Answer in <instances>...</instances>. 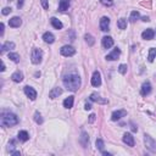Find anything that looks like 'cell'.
<instances>
[{
  "label": "cell",
  "mask_w": 156,
  "mask_h": 156,
  "mask_svg": "<svg viewBox=\"0 0 156 156\" xmlns=\"http://www.w3.org/2000/svg\"><path fill=\"white\" fill-rule=\"evenodd\" d=\"M23 1H25V0H18V3H17V7L18 9H21L22 6H23Z\"/></svg>",
  "instance_id": "obj_38"
},
{
  "label": "cell",
  "mask_w": 156,
  "mask_h": 156,
  "mask_svg": "<svg viewBox=\"0 0 156 156\" xmlns=\"http://www.w3.org/2000/svg\"><path fill=\"white\" fill-rule=\"evenodd\" d=\"M100 3L105 6H112V4H113L112 0H100Z\"/></svg>",
  "instance_id": "obj_34"
},
{
  "label": "cell",
  "mask_w": 156,
  "mask_h": 156,
  "mask_svg": "<svg viewBox=\"0 0 156 156\" xmlns=\"http://www.w3.org/2000/svg\"><path fill=\"white\" fill-rule=\"evenodd\" d=\"M62 82L63 85L71 91H77L78 88L81 87V77L77 73H70V75L65 76Z\"/></svg>",
  "instance_id": "obj_1"
},
{
  "label": "cell",
  "mask_w": 156,
  "mask_h": 156,
  "mask_svg": "<svg viewBox=\"0 0 156 156\" xmlns=\"http://www.w3.org/2000/svg\"><path fill=\"white\" fill-rule=\"evenodd\" d=\"M79 143L82 144V146L83 148H87V145H88L89 143V138H88V134H87V132H82V134H81V138H79Z\"/></svg>",
  "instance_id": "obj_19"
},
{
  "label": "cell",
  "mask_w": 156,
  "mask_h": 156,
  "mask_svg": "<svg viewBox=\"0 0 156 156\" xmlns=\"http://www.w3.org/2000/svg\"><path fill=\"white\" fill-rule=\"evenodd\" d=\"M154 35H155V32L154 29H151V28H148V29H145L143 33H141V37H143V39L145 40H150V39H153L154 38Z\"/></svg>",
  "instance_id": "obj_14"
},
{
  "label": "cell",
  "mask_w": 156,
  "mask_h": 156,
  "mask_svg": "<svg viewBox=\"0 0 156 156\" xmlns=\"http://www.w3.org/2000/svg\"><path fill=\"white\" fill-rule=\"evenodd\" d=\"M127 65H125V63H122V65H120V67H118V72L121 73V75H126L127 73Z\"/></svg>",
  "instance_id": "obj_32"
},
{
  "label": "cell",
  "mask_w": 156,
  "mask_h": 156,
  "mask_svg": "<svg viewBox=\"0 0 156 156\" xmlns=\"http://www.w3.org/2000/svg\"><path fill=\"white\" fill-rule=\"evenodd\" d=\"M9 59L13 62H18L20 61V55L16 54V53H9Z\"/></svg>",
  "instance_id": "obj_28"
},
{
  "label": "cell",
  "mask_w": 156,
  "mask_h": 156,
  "mask_svg": "<svg viewBox=\"0 0 156 156\" xmlns=\"http://www.w3.org/2000/svg\"><path fill=\"white\" fill-rule=\"evenodd\" d=\"M117 26L120 29H126L127 28V20H125V18H120L117 22Z\"/></svg>",
  "instance_id": "obj_27"
},
{
  "label": "cell",
  "mask_w": 156,
  "mask_h": 156,
  "mask_svg": "<svg viewBox=\"0 0 156 156\" xmlns=\"http://www.w3.org/2000/svg\"><path fill=\"white\" fill-rule=\"evenodd\" d=\"M11 79L13 82H16V83H20V82H22V79H23V75H22L21 71H16L15 73H12Z\"/></svg>",
  "instance_id": "obj_21"
},
{
  "label": "cell",
  "mask_w": 156,
  "mask_h": 156,
  "mask_svg": "<svg viewBox=\"0 0 156 156\" xmlns=\"http://www.w3.org/2000/svg\"><path fill=\"white\" fill-rule=\"evenodd\" d=\"M103 155H104V156H110L111 154H109V153H105V151H103Z\"/></svg>",
  "instance_id": "obj_44"
},
{
  "label": "cell",
  "mask_w": 156,
  "mask_h": 156,
  "mask_svg": "<svg viewBox=\"0 0 156 156\" xmlns=\"http://www.w3.org/2000/svg\"><path fill=\"white\" fill-rule=\"evenodd\" d=\"M126 115H127V111H126V110H117V111H115V112L112 113L111 120H112V121H118L120 118L125 117Z\"/></svg>",
  "instance_id": "obj_12"
},
{
  "label": "cell",
  "mask_w": 156,
  "mask_h": 156,
  "mask_svg": "<svg viewBox=\"0 0 156 156\" xmlns=\"http://www.w3.org/2000/svg\"><path fill=\"white\" fill-rule=\"evenodd\" d=\"M0 28H1V31H0V34H4V23H1V26H0Z\"/></svg>",
  "instance_id": "obj_42"
},
{
  "label": "cell",
  "mask_w": 156,
  "mask_h": 156,
  "mask_svg": "<svg viewBox=\"0 0 156 156\" xmlns=\"http://www.w3.org/2000/svg\"><path fill=\"white\" fill-rule=\"evenodd\" d=\"M123 143L127 144L128 146H134V137L131 133H125L123 134Z\"/></svg>",
  "instance_id": "obj_11"
},
{
  "label": "cell",
  "mask_w": 156,
  "mask_h": 156,
  "mask_svg": "<svg viewBox=\"0 0 156 156\" xmlns=\"http://www.w3.org/2000/svg\"><path fill=\"white\" fill-rule=\"evenodd\" d=\"M34 121L38 123V125H42V123H43V118H42V116H40V113L38 111L34 113Z\"/></svg>",
  "instance_id": "obj_31"
},
{
  "label": "cell",
  "mask_w": 156,
  "mask_h": 156,
  "mask_svg": "<svg viewBox=\"0 0 156 156\" xmlns=\"http://www.w3.org/2000/svg\"><path fill=\"white\" fill-rule=\"evenodd\" d=\"M42 56H43V53L42 50L38 49V48H33L32 49V54H31V60L34 65H38V63L42 61Z\"/></svg>",
  "instance_id": "obj_3"
},
{
  "label": "cell",
  "mask_w": 156,
  "mask_h": 156,
  "mask_svg": "<svg viewBox=\"0 0 156 156\" xmlns=\"http://www.w3.org/2000/svg\"><path fill=\"white\" fill-rule=\"evenodd\" d=\"M15 48V43H12V42H6V43H4L3 44V47H1V53H5L7 51V50H11Z\"/></svg>",
  "instance_id": "obj_24"
},
{
  "label": "cell",
  "mask_w": 156,
  "mask_h": 156,
  "mask_svg": "<svg viewBox=\"0 0 156 156\" xmlns=\"http://www.w3.org/2000/svg\"><path fill=\"white\" fill-rule=\"evenodd\" d=\"M11 155H12V156H20L21 154H20V151H12Z\"/></svg>",
  "instance_id": "obj_40"
},
{
  "label": "cell",
  "mask_w": 156,
  "mask_h": 156,
  "mask_svg": "<svg viewBox=\"0 0 156 156\" xmlns=\"http://www.w3.org/2000/svg\"><path fill=\"white\" fill-rule=\"evenodd\" d=\"M120 55H121V50L118 49V48H115L112 50V53H110L107 56H106V60L109 61H115V60H117L118 57H120Z\"/></svg>",
  "instance_id": "obj_7"
},
{
  "label": "cell",
  "mask_w": 156,
  "mask_h": 156,
  "mask_svg": "<svg viewBox=\"0 0 156 156\" xmlns=\"http://www.w3.org/2000/svg\"><path fill=\"white\" fill-rule=\"evenodd\" d=\"M62 94V89L61 88H54V89H51L50 90V93H49V98L50 99H56V98H59Z\"/></svg>",
  "instance_id": "obj_18"
},
{
  "label": "cell",
  "mask_w": 156,
  "mask_h": 156,
  "mask_svg": "<svg viewBox=\"0 0 156 156\" xmlns=\"http://www.w3.org/2000/svg\"><path fill=\"white\" fill-rule=\"evenodd\" d=\"M70 7V0H60L59 1V11H66Z\"/></svg>",
  "instance_id": "obj_20"
},
{
  "label": "cell",
  "mask_w": 156,
  "mask_h": 156,
  "mask_svg": "<svg viewBox=\"0 0 156 156\" xmlns=\"http://www.w3.org/2000/svg\"><path fill=\"white\" fill-rule=\"evenodd\" d=\"M1 126L4 127H12V126H16L18 123V117L16 115L10 113V112H4L1 115Z\"/></svg>",
  "instance_id": "obj_2"
},
{
  "label": "cell",
  "mask_w": 156,
  "mask_h": 156,
  "mask_svg": "<svg viewBox=\"0 0 156 156\" xmlns=\"http://www.w3.org/2000/svg\"><path fill=\"white\" fill-rule=\"evenodd\" d=\"M40 1H42V5H43V7H44V9H48V7H49L48 0H40Z\"/></svg>",
  "instance_id": "obj_36"
},
{
  "label": "cell",
  "mask_w": 156,
  "mask_h": 156,
  "mask_svg": "<svg viewBox=\"0 0 156 156\" xmlns=\"http://www.w3.org/2000/svg\"><path fill=\"white\" fill-rule=\"evenodd\" d=\"M25 94L28 96L31 100H35L37 99V91L32 88V87H29V85H26L25 87Z\"/></svg>",
  "instance_id": "obj_10"
},
{
  "label": "cell",
  "mask_w": 156,
  "mask_h": 156,
  "mask_svg": "<svg viewBox=\"0 0 156 156\" xmlns=\"http://www.w3.org/2000/svg\"><path fill=\"white\" fill-rule=\"evenodd\" d=\"M50 22H51V25H53L54 28H56V29H62L63 25H62V22H61V21H59V20H57V18L53 17L51 20H50Z\"/></svg>",
  "instance_id": "obj_23"
},
{
  "label": "cell",
  "mask_w": 156,
  "mask_h": 156,
  "mask_svg": "<svg viewBox=\"0 0 156 156\" xmlns=\"http://www.w3.org/2000/svg\"><path fill=\"white\" fill-rule=\"evenodd\" d=\"M43 39H44V42L48 44H53L55 42V37L53 33H50V32H45L43 34Z\"/></svg>",
  "instance_id": "obj_17"
},
{
  "label": "cell",
  "mask_w": 156,
  "mask_h": 156,
  "mask_svg": "<svg viewBox=\"0 0 156 156\" xmlns=\"http://www.w3.org/2000/svg\"><path fill=\"white\" fill-rule=\"evenodd\" d=\"M84 109H85V110H90V109H91V104H90V103H85Z\"/></svg>",
  "instance_id": "obj_39"
},
{
  "label": "cell",
  "mask_w": 156,
  "mask_h": 156,
  "mask_svg": "<svg viewBox=\"0 0 156 156\" xmlns=\"http://www.w3.org/2000/svg\"><path fill=\"white\" fill-rule=\"evenodd\" d=\"M104 146H105V144H104V141L101 139H96V148L103 151L104 150Z\"/></svg>",
  "instance_id": "obj_33"
},
{
  "label": "cell",
  "mask_w": 156,
  "mask_h": 156,
  "mask_svg": "<svg viewBox=\"0 0 156 156\" xmlns=\"http://www.w3.org/2000/svg\"><path fill=\"white\" fill-rule=\"evenodd\" d=\"M18 139L21 141H27L29 139V134L26 131H20L18 132Z\"/></svg>",
  "instance_id": "obj_25"
},
{
  "label": "cell",
  "mask_w": 156,
  "mask_h": 156,
  "mask_svg": "<svg viewBox=\"0 0 156 156\" xmlns=\"http://www.w3.org/2000/svg\"><path fill=\"white\" fill-rule=\"evenodd\" d=\"M155 57H156V48H151L149 50V57H148V60L150 62H153L155 60Z\"/></svg>",
  "instance_id": "obj_26"
},
{
  "label": "cell",
  "mask_w": 156,
  "mask_h": 156,
  "mask_svg": "<svg viewBox=\"0 0 156 156\" xmlns=\"http://www.w3.org/2000/svg\"><path fill=\"white\" fill-rule=\"evenodd\" d=\"M21 23H22L21 18L17 17V16L10 18V21H9V25H10V27H12V28H17V27H20Z\"/></svg>",
  "instance_id": "obj_15"
},
{
  "label": "cell",
  "mask_w": 156,
  "mask_h": 156,
  "mask_svg": "<svg viewBox=\"0 0 156 156\" xmlns=\"http://www.w3.org/2000/svg\"><path fill=\"white\" fill-rule=\"evenodd\" d=\"M141 20H143V21H144V22H149V21H150V18H149V17H148V16H144V17H143V18H141Z\"/></svg>",
  "instance_id": "obj_41"
},
{
  "label": "cell",
  "mask_w": 156,
  "mask_h": 156,
  "mask_svg": "<svg viewBox=\"0 0 156 156\" xmlns=\"http://www.w3.org/2000/svg\"><path fill=\"white\" fill-rule=\"evenodd\" d=\"M89 99H90V101H94V103H98V104H107V100L106 99H103L98 93L90 94Z\"/></svg>",
  "instance_id": "obj_8"
},
{
  "label": "cell",
  "mask_w": 156,
  "mask_h": 156,
  "mask_svg": "<svg viewBox=\"0 0 156 156\" xmlns=\"http://www.w3.org/2000/svg\"><path fill=\"white\" fill-rule=\"evenodd\" d=\"M144 143H145L146 149H149L150 151H156V141L150 135L148 134L144 135Z\"/></svg>",
  "instance_id": "obj_4"
},
{
  "label": "cell",
  "mask_w": 156,
  "mask_h": 156,
  "mask_svg": "<svg viewBox=\"0 0 156 156\" xmlns=\"http://www.w3.org/2000/svg\"><path fill=\"white\" fill-rule=\"evenodd\" d=\"M151 93V84H150V82H144L143 85H141V89H140V94L143 95V96H146V95H149Z\"/></svg>",
  "instance_id": "obj_9"
},
{
  "label": "cell",
  "mask_w": 156,
  "mask_h": 156,
  "mask_svg": "<svg viewBox=\"0 0 156 156\" xmlns=\"http://www.w3.org/2000/svg\"><path fill=\"white\" fill-rule=\"evenodd\" d=\"M101 43H103V47L105 49H110L113 45V39L111 38V37H104Z\"/></svg>",
  "instance_id": "obj_16"
},
{
  "label": "cell",
  "mask_w": 156,
  "mask_h": 156,
  "mask_svg": "<svg viewBox=\"0 0 156 156\" xmlns=\"http://www.w3.org/2000/svg\"><path fill=\"white\" fill-rule=\"evenodd\" d=\"M101 84V76H100L99 71H95L93 73V77H91V85L93 87H100Z\"/></svg>",
  "instance_id": "obj_6"
},
{
  "label": "cell",
  "mask_w": 156,
  "mask_h": 156,
  "mask_svg": "<svg viewBox=\"0 0 156 156\" xmlns=\"http://www.w3.org/2000/svg\"><path fill=\"white\" fill-rule=\"evenodd\" d=\"M95 117H96L95 115H94V113H91L90 116H89V122H90V123H93V122L95 121Z\"/></svg>",
  "instance_id": "obj_37"
},
{
  "label": "cell",
  "mask_w": 156,
  "mask_h": 156,
  "mask_svg": "<svg viewBox=\"0 0 156 156\" xmlns=\"http://www.w3.org/2000/svg\"><path fill=\"white\" fill-rule=\"evenodd\" d=\"M139 17H140V15H139V12H138V11H132L131 17H129V21H131V22H135Z\"/></svg>",
  "instance_id": "obj_29"
},
{
  "label": "cell",
  "mask_w": 156,
  "mask_h": 156,
  "mask_svg": "<svg viewBox=\"0 0 156 156\" xmlns=\"http://www.w3.org/2000/svg\"><path fill=\"white\" fill-rule=\"evenodd\" d=\"M4 71H5V63L1 62V72H4Z\"/></svg>",
  "instance_id": "obj_43"
},
{
  "label": "cell",
  "mask_w": 156,
  "mask_h": 156,
  "mask_svg": "<svg viewBox=\"0 0 156 156\" xmlns=\"http://www.w3.org/2000/svg\"><path fill=\"white\" fill-rule=\"evenodd\" d=\"M84 38H85V42L89 44V47H93V45H94V43H95V40H94V38H93V37H91L90 34H85V37H84Z\"/></svg>",
  "instance_id": "obj_30"
},
{
  "label": "cell",
  "mask_w": 156,
  "mask_h": 156,
  "mask_svg": "<svg viewBox=\"0 0 156 156\" xmlns=\"http://www.w3.org/2000/svg\"><path fill=\"white\" fill-rule=\"evenodd\" d=\"M60 53L63 56H73L76 54V49L71 47V45H65V47H62L60 49Z\"/></svg>",
  "instance_id": "obj_5"
},
{
  "label": "cell",
  "mask_w": 156,
  "mask_h": 156,
  "mask_svg": "<svg viewBox=\"0 0 156 156\" xmlns=\"http://www.w3.org/2000/svg\"><path fill=\"white\" fill-rule=\"evenodd\" d=\"M109 26H110V18L109 17H101V20H100V29L103 32H107Z\"/></svg>",
  "instance_id": "obj_13"
},
{
  "label": "cell",
  "mask_w": 156,
  "mask_h": 156,
  "mask_svg": "<svg viewBox=\"0 0 156 156\" xmlns=\"http://www.w3.org/2000/svg\"><path fill=\"white\" fill-rule=\"evenodd\" d=\"M73 103H75V98H73V96H68V98L63 100V107L71 109L73 106Z\"/></svg>",
  "instance_id": "obj_22"
},
{
  "label": "cell",
  "mask_w": 156,
  "mask_h": 156,
  "mask_svg": "<svg viewBox=\"0 0 156 156\" xmlns=\"http://www.w3.org/2000/svg\"><path fill=\"white\" fill-rule=\"evenodd\" d=\"M12 10H11V7H4L3 9V15H9Z\"/></svg>",
  "instance_id": "obj_35"
}]
</instances>
